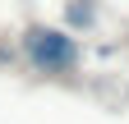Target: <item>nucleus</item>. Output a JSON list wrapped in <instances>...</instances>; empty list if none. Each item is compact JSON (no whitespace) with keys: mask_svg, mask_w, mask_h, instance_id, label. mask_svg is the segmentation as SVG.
<instances>
[{"mask_svg":"<svg viewBox=\"0 0 129 124\" xmlns=\"http://www.w3.org/2000/svg\"><path fill=\"white\" fill-rule=\"evenodd\" d=\"M23 55L37 74H69L78 69V41L60 28H32L23 32Z\"/></svg>","mask_w":129,"mask_h":124,"instance_id":"nucleus-1","label":"nucleus"}]
</instances>
